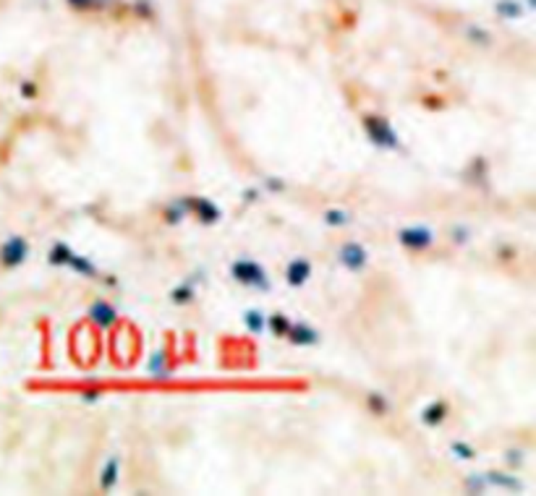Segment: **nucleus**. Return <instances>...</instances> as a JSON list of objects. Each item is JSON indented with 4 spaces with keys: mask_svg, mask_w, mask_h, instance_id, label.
<instances>
[{
    "mask_svg": "<svg viewBox=\"0 0 536 496\" xmlns=\"http://www.w3.org/2000/svg\"><path fill=\"white\" fill-rule=\"evenodd\" d=\"M361 123H364L366 138L377 149H382V152H395V149H400L398 131H395V125L390 123L387 118H382V115H364Z\"/></svg>",
    "mask_w": 536,
    "mask_h": 496,
    "instance_id": "f257e3e1",
    "label": "nucleus"
},
{
    "mask_svg": "<svg viewBox=\"0 0 536 496\" xmlns=\"http://www.w3.org/2000/svg\"><path fill=\"white\" fill-rule=\"evenodd\" d=\"M230 277L236 280L238 285L251 287V290H259V293H267L272 282H270V274L264 269L259 261L254 259H236L230 264Z\"/></svg>",
    "mask_w": 536,
    "mask_h": 496,
    "instance_id": "f03ea898",
    "label": "nucleus"
},
{
    "mask_svg": "<svg viewBox=\"0 0 536 496\" xmlns=\"http://www.w3.org/2000/svg\"><path fill=\"white\" fill-rule=\"evenodd\" d=\"M398 243L406 251H426L435 246V230H429L424 225H411V227H400Z\"/></svg>",
    "mask_w": 536,
    "mask_h": 496,
    "instance_id": "7ed1b4c3",
    "label": "nucleus"
},
{
    "mask_svg": "<svg viewBox=\"0 0 536 496\" xmlns=\"http://www.w3.org/2000/svg\"><path fill=\"white\" fill-rule=\"evenodd\" d=\"M181 201L186 204L188 214H194V217H197L201 225H217L220 220H223V211H220V207H217L215 201H210V198H204V196H183Z\"/></svg>",
    "mask_w": 536,
    "mask_h": 496,
    "instance_id": "20e7f679",
    "label": "nucleus"
},
{
    "mask_svg": "<svg viewBox=\"0 0 536 496\" xmlns=\"http://www.w3.org/2000/svg\"><path fill=\"white\" fill-rule=\"evenodd\" d=\"M337 261L348 272H364L366 264H369V251L359 240H348V243H343L340 251H337Z\"/></svg>",
    "mask_w": 536,
    "mask_h": 496,
    "instance_id": "39448f33",
    "label": "nucleus"
},
{
    "mask_svg": "<svg viewBox=\"0 0 536 496\" xmlns=\"http://www.w3.org/2000/svg\"><path fill=\"white\" fill-rule=\"evenodd\" d=\"M29 256V243H26L24 236H11L3 246H0V264L6 269H16L21 267Z\"/></svg>",
    "mask_w": 536,
    "mask_h": 496,
    "instance_id": "423d86ee",
    "label": "nucleus"
},
{
    "mask_svg": "<svg viewBox=\"0 0 536 496\" xmlns=\"http://www.w3.org/2000/svg\"><path fill=\"white\" fill-rule=\"evenodd\" d=\"M87 319L100 329H112L118 322V311L112 309L108 300H95L87 311Z\"/></svg>",
    "mask_w": 536,
    "mask_h": 496,
    "instance_id": "0eeeda50",
    "label": "nucleus"
},
{
    "mask_svg": "<svg viewBox=\"0 0 536 496\" xmlns=\"http://www.w3.org/2000/svg\"><path fill=\"white\" fill-rule=\"evenodd\" d=\"M312 280V261L304 259V256H296V259L288 261L286 267V282L290 287H304Z\"/></svg>",
    "mask_w": 536,
    "mask_h": 496,
    "instance_id": "6e6552de",
    "label": "nucleus"
},
{
    "mask_svg": "<svg viewBox=\"0 0 536 496\" xmlns=\"http://www.w3.org/2000/svg\"><path fill=\"white\" fill-rule=\"evenodd\" d=\"M286 340L290 342V345L304 347V345H317V342H319V335H317V329H314L312 324H306V322H290Z\"/></svg>",
    "mask_w": 536,
    "mask_h": 496,
    "instance_id": "1a4fd4ad",
    "label": "nucleus"
},
{
    "mask_svg": "<svg viewBox=\"0 0 536 496\" xmlns=\"http://www.w3.org/2000/svg\"><path fill=\"white\" fill-rule=\"evenodd\" d=\"M450 413V405L445 400H435V402H429L424 410H421V423L424 426H442L445 418H448Z\"/></svg>",
    "mask_w": 536,
    "mask_h": 496,
    "instance_id": "9d476101",
    "label": "nucleus"
},
{
    "mask_svg": "<svg viewBox=\"0 0 536 496\" xmlns=\"http://www.w3.org/2000/svg\"><path fill=\"white\" fill-rule=\"evenodd\" d=\"M118 478H121V459L110 457L108 462H105V465H102L100 488H102V491H112V488L118 486Z\"/></svg>",
    "mask_w": 536,
    "mask_h": 496,
    "instance_id": "9b49d317",
    "label": "nucleus"
},
{
    "mask_svg": "<svg viewBox=\"0 0 536 496\" xmlns=\"http://www.w3.org/2000/svg\"><path fill=\"white\" fill-rule=\"evenodd\" d=\"M486 478V486H499V488H505V491H521V478H515V475H508V473L502 471H489L484 473Z\"/></svg>",
    "mask_w": 536,
    "mask_h": 496,
    "instance_id": "f8f14e48",
    "label": "nucleus"
},
{
    "mask_svg": "<svg viewBox=\"0 0 536 496\" xmlns=\"http://www.w3.org/2000/svg\"><path fill=\"white\" fill-rule=\"evenodd\" d=\"M495 13L505 21H515L526 13V6H521V0H497L495 3Z\"/></svg>",
    "mask_w": 536,
    "mask_h": 496,
    "instance_id": "ddd939ff",
    "label": "nucleus"
},
{
    "mask_svg": "<svg viewBox=\"0 0 536 496\" xmlns=\"http://www.w3.org/2000/svg\"><path fill=\"white\" fill-rule=\"evenodd\" d=\"M366 408H369V413L372 415H377V418H385L387 413L393 410V405H390V397L385 395V392H369L366 395Z\"/></svg>",
    "mask_w": 536,
    "mask_h": 496,
    "instance_id": "4468645a",
    "label": "nucleus"
},
{
    "mask_svg": "<svg viewBox=\"0 0 536 496\" xmlns=\"http://www.w3.org/2000/svg\"><path fill=\"white\" fill-rule=\"evenodd\" d=\"M71 272H76L79 277H87V280H95L97 277V267L92 264V261L87 259V256H79V254H71V259H68V264H66Z\"/></svg>",
    "mask_w": 536,
    "mask_h": 496,
    "instance_id": "2eb2a0df",
    "label": "nucleus"
},
{
    "mask_svg": "<svg viewBox=\"0 0 536 496\" xmlns=\"http://www.w3.org/2000/svg\"><path fill=\"white\" fill-rule=\"evenodd\" d=\"M194 298H197V285L191 280H183L181 285L170 290V303H175V306H188Z\"/></svg>",
    "mask_w": 536,
    "mask_h": 496,
    "instance_id": "dca6fc26",
    "label": "nucleus"
},
{
    "mask_svg": "<svg viewBox=\"0 0 536 496\" xmlns=\"http://www.w3.org/2000/svg\"><path fill=\"white\" fill-rule=\"evenodd\" d=\"M71 254H74V248L68 246V243H63V240H58V243H52L50 251H48V264H50V267H66L68 259H71Z\"/></svg>",
    "mask_w": 536,
    "mask_h": 496,
    "instance_id": "f3484780",
    "label": "nucleus"
},
{
    "mask_svg": "<svg viewBox=\"0 0 536 496\" xmlns=\"http://www.w3.org/2000/svg\"><path fill=\"white\" fill-rule=\"evenodd\" d=\"M244 324H246V329L251 335H264L267 332V316L259 309L244 311Z\"/></svg>",
    "mask_w": 536,
    "mask_h": 496,
    "instance_id": "a211bd4d",
    "label": "nucleus"
},
{
    "mask_svg": "<svg viewBox=\"0 0 536 496\" xmlns=\"http://www.w3.org/2000/svg\"><path fill=\"white\" fill-rule=\"evenodd\" d=\"M186 204L178 198V201H173V204H168L165 207V211H162V220H165V225H170V227H175V225H181L183 220H186Z\"/></svg>",
    "mask_w": 536,
    "mask_h": 496,
    "instance_id": "6ab92c4d",
    "label": "nucleus"
},
{
    "mask_svg": "<svg viewBox=\"0 0 536 496\" xmlns=\"http://www.w3.org/2000/svg\"><path fill=\"white\" fill-rule=\"evenodd\" d=\"M463 32H466V39H468V42H474L476 48H489V45H492V34L486 32L484 26L468 24Z\"/></svg>",
    "mask_w": 536,
    "mask_h": 496,
    "instance_id": "aec40b11",
    "label": "nucleus"
},
{
    "mask_svg": "<svg viewBox=\"0 0 536 496\" xmlns=\"http://www.w3.org/2000/svg\"><path fill=\"white\" fill-rule=\"evenodd\" d=\"M147 371L152 373V376H157V379H168L170 376V369H168V355L165 353H155L150 358V363H147Z\"/></svg>",
    "mask_w": 536,
    "mask_h": 496,
    "instance_id": "412c9836",
    "label": "nucleus"
},
{
    "mask_svg": "<svg viewBox=\"0 0 536 496\" xmlns=\"http://www.w3.org/2000/svg\"><path fill=\"white\" fill-rule=\"evenodd\" d=\"M288 327H290V319H288L286 313H272V316H267V332L275 337H283L288 335Z\"/></svg>",
    "mask_w": 536,
    "mask_h": 496,
    "instance_id": "4be33fe9",
    "label": "nucleus"
},
{
    "mask_svg": "<svg viewBox=\"0 0 536 496\" xmlns=\"http://www.w3.org/2000/svg\"><path fill=\"white\" fill-rule=\"evenodd\" d=\"M66 3L74 11H105V8H110L115 0H66Z\"/></svg>",
    "mask_w": 536,
    "mask_h": 496,
    "instance_id": "5701e85b",
    "label": "nucleus"
},
{
    "mask_svg": "<svg viewBox=\"0 0 536 496\" xmlns=\"http://www.w3.org/2000/svg\"><path fill=\"white\" fill-rule=\"evenodd\" d=\"M350 211L346 209H327L324 211V225H330V227H348L350 225Z\"/></svg>",
    "mask_w": 536,
    "mask_h": 496,
    "instance_id": "b1692460",
    "label": "nucleus"
},
{
    "mask_svg": "<svg viewBox=\"0 0 536 496\" xmlns=\"http://www.w3.org/2000/svg\"><path fill=\"white\" fill-rule=\"evenodd\" d=\"M471 236H474V233H471L468 225H453V227H450V240H453L455 246H468V243H471Z\"/></svg>",
    "mask_w": 536,
    "mask_h": 496,
    "instance_id": "393cba45",
    "label": "nucleus"
},
{
    "mask_svg": "<svg viewBox=\"0 0 536 496\" xmlns=\"http://www.w3.org/2000/svg\"><path fill=\"white\" fill-rule=\"evenodd\" d=\"M450 455L463 459V462H471V459L476 457V449L471 444H466V442H453V444H450Z\"/></svg>",
    "mask_w": 536,
    "mask_h": 496,
    "instance_id": "a878e982",
    "label": "nucleus"
},
{
    "mask_svg": "<svg viewBox=\"0 0 536 496\" xmlns=\"http://www.w3.org/2000/svg\"><path fill=\"white\" fill-rule=\"evenodd\" d=\"M262 191L264 194H283L286 191V180L277 178V175H267L262 180Z\"/></svg>",
    "mask_w": 536,
    "mask_h": 496,
    "instance_id": "bb28decb",
    "label": "nucleus"
},
{
    "mask_svg": "<svg viewBox=\"0 0 536 496\" xmlns=\"http://www.w3.org/2000/svg\"><path fill=\"white\" fill-rule=\"evenodd\" d=\"M466 491H468V494H484L486 478L484 475H468V478H466Z\"/></svg>",
    "mask_w": 536,
    "mask_h": 496,
    "instance_id": "cd10ccee",
    "label": "nucleus"
},
{
    "mask_svg": "<svg viewBox=\"0 0 536 496\" xmlns=\"http://www.w3.org/2000/svg\"><path fill=\"white\" fill-rule=\"evenodd\" d=\"M486 170H489V165H486V160L484 157H476L474 160V165H471V180H482L484 183L486 180Z\"/></svg>",
    "mask_w": 536,
    "mask_h": 496,
    "instance_id": "c85d7f7f",
    "label": "nucleus"
},
{
    "mask_svg": "<svg viewBox=\"0 0 536 496\" xmlns=\"http://www.w3.org/2000/svg\"><path fill=\"white\" fill-rule=\"evenodd\" d=\"M134 13H137L139 19H147L150 21V19H155V6H152L150 0H137L134 3Z\"/></svg>",
    "mask_w": 536,
    "mask_h": 496,
    "instance_id": "c756f323",
    "label": "nucleus"
},
{
    "mask_svg": "<svg viewBox=\"0 0 536 496\" xmlns=\"http://www.w3.org/2000/svg\"><path fill=\"white\" fill-rule=\"evenodd\" d=\"M524 459H526L524 449H508V452H505V462H508L510 468H521V465H524Z\"/></svg>",
    "mask_w": 536,
    "mask_h": 496,
    "instance_id": "7c9ffc66",
    "label": "nucleus"
},
{
    "mask_svg": "<svg viewBox=\"0 0 536 496\" xmlns=\"http://www.w3.org/2000/svg\"><path fill=\"white\" fill-rule=\"evenodd\" d=\"M100 400H102V389H87V392H81V402H87V405H95Z\"/></svg>",
    "mask_w": 536,
    "mask_h": 496,
    "instance_id": "2f4dec72",
    "label": "nucleus"
},
{
    "mask_svg": "<svg viewBox=\"0 0 536 496\" xmlns=\"http://www.w3.org/2000/svg\"><path fill=\"white\" fill-rule=\"evenodd\" d=\"M37 92H39V89H37V84H34V81H24V84H21V97L34 99V97H37Z\"/></svg>",
    "mask_w": 536,
    "mask_h": 496,
    "instance_id": "473e14b6",
    "label": "nucleus"
},
{
    "mask_svg": "<svg viewBox=\"0 0 536 496\" xmlns=\"http://www.w3.org/2000/svg\"><path fill=\"white\" fill-rule=\"evenodd\" d=\"M259 194H262L259 188H246V191H244V201H246V204H254V201H259Z\"/></svg>",
    "mask_w": 536,
    "mask_h": 496,
    "instance_id": "72a5a7b5",
    "label": "nucleus"
},
{
    "mask_svg": "<svg viewBox=\"0 0 536 496\" xmlns=\"http://www.w3.org/2000/svg\"><path fill=\"white\" fill-rule=\"evenodd\" d=\"M499 254H502V259L508 261V259H513V254H515V251H513L510 246H499Z\"/></svg>",
    "mask_w": 536,
    "mask_h": 496,
    "instance_id": "f704fd0d",
    "label": "nucleus"
}]
</instances>
